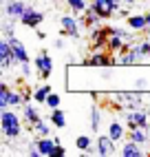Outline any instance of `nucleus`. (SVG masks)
<instances>
[{"instance_id": "obj_11", "label": "nucleus", "mask_w": 150, "mask_h": 157, "mask_svg": "<svg viewBox=\"0 0 150 157\" xmlns=\"http://www.w3.org/2000/svg\"><path fill=\"white\" fill-rule=\"evenodd\" d=\"M95 153L102 155V157L115 153V140L111 137L108 133H106V135H99V137H97V148H95Z\"/></svg>"}, {"instance_id": "obj_32", "label": "nucleus", "mask_w": 150, "mask_h": 157, "mask_svg": "<svg viewBox=\"0 0 150 157\" xmlns=\"http://www.w3.org/2000/svg\"><path fill=\"white\" fill-rule=\"evenodd\" d=\"M62 155H66L64 146H62V144H55V151H53V157H62Z\"/></svg>"}, {"instance_id": "obj_12", "label": "nucleus", "mask_w": 150, "mask_h": 157, "mask_svg": "<svg viewBox=\"0 0 150 157\" xmlns=\"http://www.w3.org/2000/svg\"><path fill=\"white\" fill-rule=\"evenodd\" d=\"M60 25H62V33H64V36L80 38V25H77V20H75L73 16H62Z\"/></svg>"}, {"instance_id": "obj_35", "label": "nucleus", "mask_w": 150, "mask_h": 157, "mask_svg": "<svg viewBox=\"0 0 150 157\" xmlns=\"http://www.w3.org/2000/svg\"><path fill=\"white\" fill-rule=\"evenodd\" d=\"M55 49H64V40H55Z\"/></svg>"}, {"instance_id": "obj_22", "label": "nucleus", "mask_w": 150, "mask_h": 157, "mask_svg": "<svg viewBox=\"0 0 150 157\" xmlns=\"http://www.w3.org/2000/svg\"><path fill=\"white\" fill-rule=\"evenodd\" d=\"M75 148H77L80 153H95L91 135H80V137L75 140Z\"/></svg>"}, {"instance_id": "obj_14", "label": "nucleus", "mask_w": 150, "mask_h": 157, "mask_svg": "<svg viewBox=\"0 0 150 157\" xmlns=\"http://www.w3.org/2000/svg\"><path fill=\"white\" fill-rule=\"evenodd\" d=\"M117 100H119V104H124V106H126L128 111L144 109V98H141V95H137V93H128V95H119Z\"/></svg>"}, {"instance_id": "obj_29", "label": "nucleus", "mask_w": 150, "mask_h": 157, "mask_svg": "<svg viewBox=\"0 0 150 157\" xmlns=\"http://www.w3.org/2000/svg\"><path fill=\"white\" fill-rule=\"evenodd\" d=\"M44 104H47V106H49L51 111H53V109H58V106H60V95H58V93H53V91H51Z\"/></svg>"}, {"instance_id": "obj_20", "label": "nucleus", "mask_w": 150, "mask_h": 157, "mask_svg": "<svg viewBox=\"0 0 150 157\" xmlns=\"http://www.w3.org/2000/svg\"><path fill=\"white\" fill-rule=\"evenodd\" d=\"M49 120H51V124H53L55 128H64V126H66V113H64V111H62L60 106L51 111Z\"/></svg>"}, {"instance_id": "obj_4", "label": "nucleus", "mask_w": 150, "mask_h": 157, "mask_svg": "<svg viewBox=\"0 0 150 157\" xmlns=\"http://www.w3.org/2000/svg\"><path fill=\"white\" fill-rule=\"evenodd\" d=\"M111 31L108 27H91V44L95 51H102L104 47H108Z\"/></svg>"}, {"instance_id": "obj_15", "label": "nucleus", "mask_w": 150, "mask_h": 157, "mask_svg": "<svg viewBox=\"0 0 150 157\" xmlns=\"http://www.w3.org/2000/svg\"><path fill=\"white\" fill-rule=\"evenodd\" d=\"M55 140H51L49 135L47 137H38L36 140V146H38V151H40V155L42 157H53V151H55Z\"/></svg>"}, {"instance_id": "obj_28", "label": "nucleus", "mask_w": 150, "mask_h": 157, "mask_svg": "<svg viewBox=\"0 0 150 157\" xmlns=\"http://www.w3.org/2000/svg\"><path fill=\"white\" fill-rule=\"evenodd\" d=\"M33 133L38 135V137H47V135L51 133V128H49V126H47V124H44V122H42V120H40V122L36 124V126H33Z\"/></svg>"}, {"instance_id": "obj_18", "label": "nucleus", "mask_w": 150, "mask_h": 157, "mask_svg": "<svg viewBox=\"0 0 150 157\" xmlns=\"http://www.w3.org/2000/svg\"><path fill=\"white\" fill-rule=\"evenodd\" d=\"M119 153H122V157H141V155H144L141 144H137V142H133V140H128Z\"/></svg>"}, {"instance_id": "obj_13", "label": "nucleus", "mask_w": 150, "mask_h": 157, "mask_svg": "<svg viewBox=\"0 0 150 157\" xmlns=\"http://www.w3.org/2000/svg\"><path fill=\"white\" fill-rule=\"evenodd\" d=\"M7 40H9V44H11V49H13V56H16V62H18V64H22V62H31V60H29V53H27V49H24V44L20 42L16 36L7 38Z\"/></svg>"}, {"instance_id": "obj_38", "label": "nucleus", "mask_w": 150, "mask_h": 157, "mask_svg": "<svg viewBox=\"0 0 150 157\" xmlns=\"http://www.w3.org/2000/svg\"><path fill=\"white\" fill-rule=\"evenodd\" d=\"M5 2H9V0H2V5H5Z\"/></svg>"}, {"instance_id": "obj_7", "label": "nucleus", "mask_w": 150, "mask_h": 157, "mask_svg": "<svg viewBox=\"0 0 150 157\" xmlns=\"http://www.w3.org/2000/svg\"><path fill=\"white\" fill-rule=\"evenodd\" d=\"M115 62H119V60H115L111 53H106V51H95V53L84 62V64H88V67H113Z\"/></svg>"}, {"instance_id": "obj_9", "label": "nucleus", "mask_w": 150, "mask_h": 157, "mask_svg": "<svg viewBox=\"0 0 150 157\" xmlns=\"http://www.w3.org/2000/svg\"><path fill=\"white\" fill-rule=\"evenodd\" d=\"M29 9V5H24L22 0H9V2H5V13L7 18H13V20H20L24 16V11Z\"/></svg>"}, {"instance_id": "obj_31", "label": "nucleus", "mask_w": 150, "mask_h": 157, "mask_svg": "<svg viewBox=\"0 0 150 157\" xmlns=\"http://www.w3.org/2000/svg\"><path fill=\"white\" fill-rule=\"evenodd\" d=\"M20 73H22L24 78H29L31 73H33V71H31V62H22V64H20Z\"/></svg>"}, {"instance_id": "obj_40", "label": "nucleus", "mask_w": 150, "mask_h": 157, "mask_svg": "<svg viewBox=\"0 0 150 157\" xmlns=\"http://www.w3.org/2000/svg\"><path fill=\"white\" fill-rule=\"evenodd\" d=\"M148 155H150V151H148Z\"/></svg>"}, {"instance_id": "obj_2", "label": "nucleus", "mask_w": 150, "mask_h": 157, "mask_svg": "<svg viewBox=\"0 0 150 157\" xmlns=\"http://www.w3.org/2000/svg\"><path fill=\"white\" fill-rule=\"evenodd\" d=\"M122 2L124 0H93V7L97 9V13L102 16V20H108L111 16H115V13H119L122 11Z\"/></svg>"}, {"instance_id": "obj_23", "label": "nucleus", "mask_w": 150, "mask_h": 157, "mask_svg": "<svg viewBox=\"0 0 150 157\" xmlns=\"http://www.w3.org/2000/svg\"><path fill=\"white\" fill-rule=\"evenodd\" d=\"M126 47V40L122 38V36H115V33H111V38H108V49L111 53H122V49Z\"/></svg>"}, {"instance_id": "obj_37", "label": "nucleus", "mask_w": 150, "mask_h": 157, "mask_svg": "<svg viewBox=\"0 0 150 157\" xmlns=\"http://www.w3.org/2000/svg\"><path fill=\"white\" fill-rule=\"evenodd\" d=\"M124 2H135V0H124Z\"/></svg>"}, {"instance_id": "obj_5", "label": "nucleus", "mask_w": 150, "mask_h": 157, "mask_svg": "<svg viewBox=\"0 0 150 157\" xmlns=\"http://www.w3.org/2000/svg\"><path fill=\"white\" fill-rule=\"evenodd\" d=\"M126 124H128V128H137V126H141V128H148V113L144 109H135V111H128L126 115Z\"/></svg>"}, {"instance_id": "obj_25", "label": "nucleus", "mask_w": 150, "mask_h": 157, "mask_svg": "<svg viewBox=\"0 0 150 157\" xmlns=\"http://www.w3.org/2000/svg\"><path fill=\"white\" fill-rule=\"evenodd\" d=\"M108 135H111L115 142H122L124 140V126H122L119 122H111L108 124Z\"/></svg>"}, {"instance_id": "obj_19", "label": "nucleus", "mask_w": 150, "mask_h": 157, "mask_svg": "<svg viewBox=\"0 0 150 157\" xmlns=\"http://www.w3.org/2000/svg\"><path fill=\"white\" fill-rule=\"evenodd\" d=\"M99 22H102V16L97 13V9H95L93 5L86 7V11H84V25L91 29V27H99Z\"/></svg>"}, {"instance_id": "obj_10", "label": "nucleus", "mask_w": 150, "mask_h": 157, "mask_svg": "<svg viewBox=\"0 0 150 157\" xmlns=\"http://www.w3.org/2000/svg\"><path fill=\"white\" fill-rule=\"evenodd\" d=\"M144 58V51L139 44H133L128 51H122L119 53V64H135V62H139Z\"/></svg>"}, {"instance_id": "obj_27", "label": "nucleus", "mask_w": 150, "mask_h": 157, "mask_svg": "<svg viewBox=\"0 0 150 157\" xmlns=\"http://www.w3.org/2000/svg\"><path fill=\"white\" fill-rule=\"evenodd\" d=\"M66 5L73 9L75 13H84L86 11V0H66Z\"/></svg>"}, {"instance_id": "obj_1", "label": "nucleus", "mask_w": 150, "mask_h": 157, "mask_svg": "<svg viewBox=\"0 0 150 157\" xmlns=\"http://www.w3.org/2000/svg\"><path fill=\"white\" fill-rule=\"evenodd\" d=\"M0 131H2L5 140H18L22 135V122H20L16 111L11 109L0 111Z\"/></svg>"}, {"instance_id": "obj_21", "label": "nucleus", "mask_w": 150, "mask_h": 157, "mask_svg": "<svg viewBox=\"0 0 150 157\" xmlns=\"http://www.w3.org/2000/svg\"><path fill=\"white\" fill-rule=\"evenodd\" d=\"M148 137H150L148 128H141V126H137V128H130V133H128V140H133V142L141 144V146L148 142Z\"/></svg>"}, {"instance_id": "obj_33", "label": "nucleus", "mask_w": 150, "mask_h": 157, "mask_svg": "<svg viewBox=\"0 0 150 157\" xmlns=\"http://www.w3.org/2000/svg\"><path fill=\"white\" fill-rule=\"evenodd\" d=\"M139 47H141L144 56H150V40H144V42H139Z\"/></svg>"}, {"instance_id": "obj_8", "label": "nucleus", "mask_w": 150, "mask_h": 157, "mask_svg": "<svg viewBox=\"0 0 150 157\" xmlns=\"http://www.w3.org/2000/svg\"><path fill=\"white\" fill-rule=\"evenodd\" d=\"M42 20H44L42 11H38L36 7H29L27 11H24V16L20 18V25H24V27H29V29H38V27L42 25Z\"/></svg>"}, {"instance_id": "obj_36", "label": "nucleus", "mask_w": 150, "mask_h": 157, "mask_svg": "<svg viewBox=\"0 0 150 157\" xmlns=\"http://www.w3.org/2000/svg\"><path fill=\"white\" fill-rule=\"evenodd\" d=\"M146 20H148V31H150V11H146Z\"/></svg>"}, {"instance_id": "obj_24", "label": "nucleus", "mask_w": 150, "mask_h": 157, "mask_svg": "<svg viewBox=\"0 0 150 157\" xmlns=\"http://www.w3.org/2000/svg\"><path fill=\"white\" fill-rule=\"evenodd\" d=\"M49 93H51V86H49V84L38 86V89L33 91V100H36V104H44L47 98H49Z\"/></svg>"}, {"instance_id": "obj_30", "label": "nucleus", "mask_w": 150, "mask_h": 157, "mask_svg": "<svg viewBox=\"0 0 150 157\" xmlns=\"http://www.w3.org/2000/svg\"><path fill=\"white\" fill-rule=\"evenodd\" d=\"M13 25H16V20H13V18H9L7 22L2 25V33H5L7 38H11V36H13Z\"/></svg>"}, {"instance_id": "obj_26", "label": "nucleus", "mask_w": 150, "mask_h": 157, "mask_svg": "<svg viewBox=\"0 0 150 157\" xmlns=\"http://www.w3.org/2000/svg\"><path fill=\"white\" fill-rule=\"evenodd\" d=\"M99 126H102V113L97 106H93L91 109V131H99Z\"/></svg>"}, {"instance_id": "obj_6", "label": "nucleus", "mask_w": 150, "mask_h": 157, "mask_svg": "<svg viewBox=\"0 0 150 157\" xmlns=\"http://www.w3.org/2000/svg\"><path fill=\"white\" fill-rule=\"evenodd\" d=\"M13 64H18L16 56H13V49H11V44H9V40L5 38V40H0V67L7 71V69H11Z\"/></svg>"}, {"instance_id": "obj_16", "label": "nucleus", "mask_w": 150, "mask_h": 157, "mask_svg": "<svg viewBox=\"0 0 150 157\" xmlns=\"http://www.w3.org/2000/svg\"><path fill=\"white\" fill-rule=\"evenodd\" d=\"M22 120H24V122L29 124L31 128H33L36 124L40 122V111H38V109H36V106H33V104H31V102L22 106Z\"/></svg>"}, {"instance_id": "obj_3", "label": "nucleus", "mask_w": 150, "mask_h": 157, "mask_svg": "<svg viewBox=\"0 0 150 157\" xmlns=\"http://www.w3.org/2000/svg\"><path fill=\"white\" fill-rule=\"evenodd\" d=\"M33 64H36V71H38L40 80H47L53 73V60H51V56L47 53V51H40V56H36Z\"/></svg>"}, {"instance_id": "obj_34", "label": "nucleus", "mask_w": 150, "mask_h": 157, "mask_svg": "<svg viewBox=\"0 0 150 157\" xmlns=\"http://www.w3.org/2000/svg\"><path fill=\"white\" fill-rule=\"evenodd\" d=\"M135 86H137V89H146V86H148V82H146L144 78H139V80L135 82Z\"/></svg>"}, {"instance_id": "obj_39", "label": "nucleus", "mask_w": 150, "mask_h": 157, "mask_svg": "<svg viewBox=\"0 0 150 157\" xmlns=\"http://www.w3.org/2000/svg\"><path fill=\"white\" fill-rule=\"evenodd\" d=\"M135 2H139V0H135Z\"/></svg>"}, {"instance_id": "obj_17", "label": "nucleus", "mask_w": 150, "mask_h": 157, "mask_svg": "<svg viewBox=\"0 0 150 157\" xmlns=\"http://www.w3.org/2000/svg\"><path fill=\"white\" fill-rule=\"evenodd\" d=\"M126 25H128V29H133V31H148V20H146V13L128 16V18H126Z\"/></svg>"}]
</instances>
